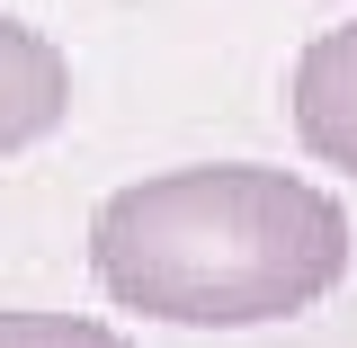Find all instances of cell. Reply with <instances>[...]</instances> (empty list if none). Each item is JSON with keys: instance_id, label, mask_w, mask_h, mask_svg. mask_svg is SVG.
<instances>
[{"instance_id": "6da1fadb", "label": "cell", "mask_w": 357, "mask_h": 348, "mask_svg": "<svg viewBox=\"0 0 357 348\" xmlns=\"http://www.w3.org/2000/svg\"><path fill=\"white\" fill-rule=\"evenodd\" d=\"M349 215L331 188L268 161H188L126 179L89 215V277L116 312L178 331L295 321L349 277Z\"/></svg>"}, {"instance_id": "7a4b0ae2", "label": "cell", "mask_w": 357, "mask_h": 348, "mask_svg": "<svg viewBox=\"0 0 357 348\" xmlns=\"http://www.w3.org/2000/svg\"><path fill=\"white\" fill-rule=\"evenodd\" d=\"M286 116H295V143L312 161L357 179V18L349 27H321V36L295 54L286 72Z\"/></svg>"}, {"instance_id": "3957f363", "label": "cell", "mask_w": 357, "mask_h": 348, "mask_svg": "<svg viewBox=\"0 0 357 348\" xmlns=\"http://www.w3.org/2000/svg\"><path fill=\"white\" fill-rule=\"evenodd\" d=\"M63 116H72V63H63V45L0 9V161L36 152Z\"/></svg>"}, {"instance_id": "277c9868", "label": "cell", "mask_w": 357, "mask_h": 348, "mask_svg": "<svg viewBox=\"0 0 357 348\" xmlns=\"http://www.w3.org/2000/svg\"><path fill=\"white\" fill-rule=\"evenodd\" d=\"M0 348H134L89 312H0Z\"/></svg>"}]
</instances>
